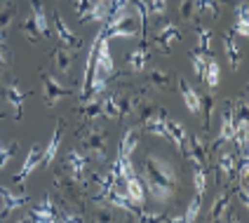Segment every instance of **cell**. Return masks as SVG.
I'll return each mask as SVG.
<instances>
[{"label": "cell", "instance_id": "8992f818", "mask_svg": "<svg viewBox=\"0 0 249 223\" xmlns=\"http://www.w3.org/2000/svg\"><path fill=\"white\" fill-rule=\"evenodd\" d=\"M64 169H66V174H69L71 179H75V181L85 186V174H87V155H83L80 151H71L66 155V160H64Z\"/></svg>", "mask_w": 249, "mask_h": 223}, {"label": "cell", "instance_id": "8fae6325", "mask_svg": "<svg viewBox=\"0 0 249 223\" xmlns=\"http://www.w3.org/2000/svg\"><path fill=\"white\" fill-rule=\"evenodd\" d=\"M5 99H7V103L14 108V120H21V118H24V106H26L28 94L17 83H7L5 85Z\"/></svg>", "mask_w": 249, "mask_h": 223}, {"label": "cell", "instance_id": "7a4b0ae2", "mask_svg": "<svg viewBox=\"0 0 249 223\" xmlns=\"http://www.w3.org/2000/svg\"><path fill=\"white\" fill-rule=\"evenodd\" d=\"M83 146H85V155L87 157H94V160H106V151H108V139H106V132H101L97 127L87 129L83 137Z\"/></svg>", "mask_w": 249, "mask_h": 223}, {"label": "cell", "instance_id": "ab89813d", "mask_svg": "<svg viewBox=\"0 0 249 223\" xmlns=\"http://www.w3.org/2000/svg\"><path fill=\"white\" fill-rule=\"evenodd\" d=\"M146 10L153 17H165L167 14V0H148L146 2Z\"/></svg>", "mask_w": 249, "mask_h": 223}, {"label": "cell", "instance_id": "6da1fadb", "mask_svg": "<svg viewBox=\"0 0 249 223\" xmlns=\"http://www.w3.org/2000/svg\"><path fill=\"white\" fill-rule=\"evenodd\" d=\"M143 174H146V190H151L153 200L167 202L174 195L179 179H177L174 167L167 160L158 157V155H148L146 162H143Z\"/></svg>", "mask_w": 249, "mask_h": 223}, {"label": "cell", "instance_id": "d6986e66", "mask_svg": "<svg viewBox=\"0 0 249 223\" xmlns=\"http://www.w3.org/2000/svg\"><path fill=\"white\" fill-rule=\"evenodd\" d=\"M167 139L174 141V146L179 148V151H186V139H188V132H186V127L177 122V120H169L167 118Z\"/></svg>", "mask_w": 249, "mask_h": 223}, {"label": "cell", "instance_id": "3957f363", "mask_svg": "<svg viewBox=\"0 0 249 223\" xmlns=\"http://www.w3.org/2000/svg\"><path fill=\"white\" fill-rule=\"evenodd\" d=\"M92 70L104 73L106 78L115 73V64H113V54H111V38H106V35H104V28H101V33H99L97 54H94V69Z\"/></svg>", "mask_w": 249, "mask_h": 223}, {"label": "cell", "instance_id": "ee69618b", "mask_svg": "<svg viewBox=\"0 0 249 223\" xmlns=\"http://www.w3.org/2000/svg\"><path fill=\"white\" fill-rule=\"evenodd\" d=\"M235 14H237L235 21H247V2H240V5H237V10H235Z\"/></svg>", "mask_w": 249, "mask_h": 223}, {"label": "cell", "instance_id": "f546056e", "mask_svg": "<svg viewBox=\"0 0 249 223\" xmlns=\"http://www.w3.org/2000/svg\"><path fill=\"white\" fill-rule=\"evenodd\" d=\"M31 10H33L31 17L36 19V24H38V28H40L42 38L50 35V21H47V12H45V7H42L40 0H33V2H31Z\"/></svg>", "mask_w": 249, "mask_h": 223}, {"label": "cell", "instance_id": "f35d334b", "mask_svg": "<svg viewBox=\"0 0 249 223\" xmlns=\"http://www.w3.org/2000/svg\"><path fill=\"white\" fill-rule=\"evenodd\" d=\"M195 33H197V47L202 50V52H209L212 50V31L207 26H202V24H197L195 26Z\"/></svg>", "mask_w": 249, "mask_h": 223}, {"label": "cell", "instance_id": "52a82bcc", "mask_svg": "<svg viewBox=\"0 0 249 223\" xmlns=\"http://www.w3.org/2000/svg\"><path fill=\"white\" fill-rule=\"evenodd\" d=\"M31 219V221H61V214L56 211V205H54V200L52 197H42L38 205H33V209L28 211V216H26V221Z\"/></svg>", "mask_w": 249, "mask_h": 223}, {"label": "cell", "instance_id": "7402d4cb", "mask_svg": "<svg viewBox=\"0 0 249 223\" xmlns=\"http://www.w3.org/2000/svg\"><path fill=\"white\" fill-rule=\"evenodd\" d=\"M143 101V94H124L118 97V106H120V118H129V115H137L139 103Z\"/></svg>", "mask_w": 249, "mask_h": 223}, {"label": "cell", "instance_id": "7dc6e473", "mask_svg": "<svg viewBox=\"0 0 249 223\" xmlns=\"http://www.w3.org/2000/svg\"><path fill=\"white\" fill-rule=\"evenodd\" d=\"M0 42H2V33H0Z\"/></svg>", "mask_w": 249, "mask_h": 223}, {"label": "cell", "instance_id": "ba28073f", "mask_svg": "<svg viewBox=\"0 0 249 223\" xmlns=\"http://www.w3.org/2000/svg\"><path fill=\"white\" fill-rule=\"evenodd\" d=\"M141 127L153 137L167 139V111L165 108H155L146 118H141Z\"/></svg>", "mask_w": 249, "mask_h": 223}, {"label": "cell", "instance_id": "f1b7e54d", "mask_svg": "<svg viewBox=\"0 0 249 223\" xmlns=\"http://www.w3.org/2000/svg\"><path fill=\"white\" fill-rule=\"evenodd\" d=\"M113 174L118 176V181H124L129 176H134V165H132V157H123L118 155V160L113 162Z\"/></svg>", "mask_w": 249, "mask_h": 223}, {"label": "cell", "instance_id": "4316f807", "mask_svg": "<svg viewBox=\"0 0 249 223\" xmlns=\"http://www.w3.org/2000/svg\"><path fill=\"white\" fill-rule=\"evenodd\" d=\"M139 146V134L137 129H127L123 134V141H120V148H118V155H123V157H132V153L137 151Z\"/></svg>", "mask_w": 249, "mask_h": 223}, {"label": "cell", "instance_id": "b9f144b4", "mask_svg": "<svg viewBox=\"0 0 249 223\" xmlns=\"http://www.w3.org/2000/svg\"><path fill=\"white\" fill-rule=\"evenodd\" d=\"M10 64H12V52H10L5 45H0V75H5V73H7Z\"/></svg>", "mask_w": 249, "mask_h": 223}, {"label": "cell", "instance_id": "f6af8a7d", "mask_svg": "<svg viewBox=\"0 0 249 223\" xmlns=\"http://www.w3.org/2000/svg\"><path fill=\"white\" fill-rule=\"evenodd\" d=\"M89 5H92V0H73V7H75V12H78V14L85 12Z\"/></svg>", "mask_w": 249, "mask_h": 223}, {"label": "cell", "instance_id": "ffe728a7", "mask_svg": "<svg viewBox=\"0 0 249 223\" xmlns=\"http://www.w3.org/2000/svg\"><path fill=\"white\" fill-rule=\"evenodd\" d=\"M216 169L221 172V176L226 181H235V155L231 151H223L216 160Z\"/></svg>", "mask_w": 249, "mask_h": 223}, {"label": "cell", "instance_id": "7bdbcfd3", "mask_svg": "<svg viewBox=\"0 0 249 223\" xmlns=\"http://www.w3.org/2000/svg\"><path fill=\"white\" fill-rule=\"evenodd\" d=\"M179 17L181 19H195V7H193V0H181L179 5Z\"/></svg>", "mask_w": 249, "mask_h": 223}, {"label": "cell", "instance_id": "484cf974", "mask_svg": "<svg viewBox=\"0 0 249 223\" xmlns=\"http://www.w3.org/2000/svg\"><path fill=\"white\" fill-rule=\"evenodd\" d=\"M202 80L207 85L209 89H216L219 83H221V66H219V61L216 59H207V69H205V75H202Z\"/></svg>", "mask_w": 249, "mask_h": 223}, {"label": "cell", "instance_id": "836d02e7", "mask_svg": "<svg viewBox=\"0 0 249 223\" xmlns=\"http://www.w3.org/2000/svg\"><path fill=\"white\" fill-rule=\"evenodd\" d=\"M14 14H17L14 2H2V5H0V33H2V31H7V28L12 26Z\"/></svg>", "mask_w": 249, "mask_h": 223}, {"label": "cell", "instance_id": "e575fe53", "mask_svg": "<svg viewBox=\"0 0 249 223\" xmlns=\"http://www.w3.org/2000/svg\"><path fill=\"white\" fill-rule=\"evenodd\" d=\"M21 33H24L31 42H38L42 38L40 28H38V24H36V19H33V17H28V19L21 21Z\"/></svg>", "mask_w": 249, "mask_h": 223}, {"label": "cell", "instance_id": "5bb4252c", "mask_svg": "<svg viewBox=\"0 0 249 223\" xmlns=\"http://www.w3.org/2000/svg\"><path fill=\"white\" fill-rule=\"evenodd\" d=\"M0 205H2V209L10 214V211L21 209L24 205H28V195L26 193H12L10 188L0 186Z\"/></svg>", "mask_w": 249, "mask_h": 223}, {"label": "cell", "instance_id": "83f0119b", "mask_svg": "<svg viewBox=\"0 0 249 223\" xmlns=\"http://www.w3.org/2000/svg\"><path fill=\"white\" fill-rule=\"evenodd\" d=\"M195 7V19L197 17H219L221 7H219V0H193Z\"/></svg>", "mask_w": 249, "mask_h": 223}, {"label": "cell", "instance_id": "cb8c5ba5", "mask_svg": "<svg viewBox=\"0 0 249 223\" xmlns=\"http://www.w3.org/2000/svg\"><path fill=\"white\" fill-rule=\"evenodd\" d=\"M146 83L153 85V87H158V89H169L172 85H174V78H172V73H167L162 69H153L148 70V75H146Z\"/></svg>", "mask_w": 249, "mask_h": 223}, {"label": "cell", "instance_id": "5b68a950", "mask_svg": "<svg viewBox=\"0 0 249 223\" xmlns=\"http://www.w3.org/2000/svg\"><path fill=\"white\" fill-rule=\"evenodd\" d=\"M155 47L160 50V52H165L169 54L172 52V47L181 40V28L174 24V21H167L162 28H158V33H155Z\"/></svg>", "mask_w": 249, "mask_h": 223}, {"label": "cell", "instance_id": "d6a6232c", "mask_svg": "<svg viewBox=\"0 0 249 223\" xmlns=\"http://www.w3.org/2000/svg\"><path fill=\"white\" fill-rule=\"evenodd\" d=\"M207 59H209V52H202L200 47L191 52V66H193V70H195V75H197V78H202V75H205Z\"/></svg>", "mask_w": 249, "mask_h": 223}, {"label": "cell", "instance_id": "7c38bea8", "mask_svg": "<svg viewBox=\"0 0 249 223\" xmlns=\"http://www.w3.org/2000/svg\"><path fill=\"white\" fill-rule=\"evenodd\" d=\"M52 17H54V28H56V35H59L61 45H64L66 50H78V47H83V40H80V38H78V35L66 26V21L61 19V14L54 12Z\"/></svg>", "mask_w": 249, "mask_h": 223}, {"label": "cell", "instance_id": "60d3db41", "mask_svg": "<svg viewBox=\"0 0 249 223\" xmlns=\"http://www.w3.org/2000/svg\"><path fill=\"white\" fill-rule=\"evenodd\" d=\"M129 216L134 219V221H167V216H162L160 211L158 214H148V211H129Z\"/></svg>", "mask_w": 249, "mask_h": 223}, {"label": "cell", "instance_id": "d4e9b609", "mask_svg": "<svg viewBox=\"0 0 249 223\" xmlns=\"http://www.w3.org/2000/svg\"><path fill=\"white\" fill-rule=\"evenodd\" d=\"M52 64H54V69L59 73H69L73 69V54H71V50L56 47L54 52H52Z\"/></svg>", "mask_w": 249, "mask_h": 223}, {"label": "cell", "instance_id": "4fadbf2b", "mask_svg": "<svg viewBox=\"0 0 249 223\" xmlns=\"http://www.w3.org/2000/svg\"><path fill=\"white\" fill-rule=\"evenodd\" d=\"M148 61H151V45L146 40H141L139 47H134L129 56H127V66L134 70V73H141V70L148 66Z\"/></svg>", "mask_w": 249, "mask_h": 223}, {"label": "cell", "instance_id": "e0dca14e", "mask_svg": "<svg viewBox=\"0 0 249 223\" xmlns=\"http://www.w3.org/2000/svg\"><path fill=\"white\" fill-rule=\"evenodd\" d=\"M179 89H181V99H183L186 108L193 113V115H200V92L195 87H191L181 75H179Z\"/></svg>", "mask_w": 249, "mask_h": 223}, {"label": "cell", "instance_id": "74e56055", "mask_svg": "<svg viewBox=\"0 0 249 223\" xmlns=\"http://www.w3.org/2000/svg\"><path fill=\"white\" fill-rule=\"evenodd\" d=\"M193 186L197 190V195H205V190H207V172H205L202 165H195L193 169Z\"/></svg>", "mask_w": 249, "mask_h": 223}, {"label": "cell", "instance_id": "4dcf8cb0", "mask_svg": "<svg viewBox=\"0 0 249 223\" xmlns=\"http://www.w3.org/2000/svg\"><path fill=\"white\" fill-rule=\"evenodd\" d=\"M99 101H101V118H108V120H118L120 118L118 94H108V97L99 99Z\"/></svg>", "mask_w": 249, "mask_h": 223}, {"label": "cell", "instance_id": "ac0fdd59", "mask_svg": "<svg viewBox=\"0 0 249 223\" xmlns=\"http://www.w3.org/2000/svg\"><path fill=\"white\" fill-rule=\"evenodd\" d=\"M61 134H64V122L59 120L54 127V134H52V139L47 143V148L42 151V165H52L56 157V151H59V143H61Z\"/></svg>", "mask_w": 249, "mask_h": 223}, {"label": "cell", "instance_id": "8d00e7d4", "mask_svg": "<svg viewBox=\"0 0 249 223\" xmlns=\"http://www.w3.org/2000/svg\"><path fill=\"white\" fill-rule=\"evenodd\" d=\"M200 209H202V195H195L193 200H191V205H188L186 214H181V221H188V223L197 221V216H200Z\"/></svg>", "mask_w": 249, "mask_h": 223}, {"label": "cell", "instance_id": "2e32d148", "mask_svg": "<svg viewBox=\"0 0 249 223\" xmlns=\"http://www.w3.org/2000/svg\"><path fill=\"white\" fill-rule=\"evenodd\" d=\"M231 202H233V193L231 190H223V193H219V195L214 197V202H212V221H219V219H231V214H228V209H231Z\"/></svg>", "mask_w": 249, "mask_h": 223}, {"label": "cell", "instance_id": "9a60e30c", "mask_svg": "<svg viewBox=\"0 0 249 223\" xmlns=\"http://www.w3.org/2000/svg\"><path fill=\"white\" fill-rule=\"evenodd\" d=\"M124 195L129 197V202L132 205H143L146 202V186L141 183L137 174L134 176H129V179H124Z\"/></svg>", "mask_w": 249, "mask_h": 223}, {"label": "cell", "instance_id": "d590c367", "mask_svg": "<svg viewBox=\"0 0 249 223\" xmlns=\"http://www.w3.org/2000/svg\"><path fill=\"white\" fill-rule=\"evenodd\" d=\"M17 148H19V143H17V141H12V143L0 141V169H5L7 165H10V160L14 157Z\"/></svg>", "mask_w": 249, "mask_h": 223}, {"label": "cell", "instance_id": "30bf717a", "mask_svg": "<svg viewBox=\"0 0 249 223\" xmlns=\"http://www.w3.org/2000/svg\"><path fill=\"white\" fill-rule=\"evenodd\" d=\"M235 139V122H233V106H228L221 115V127H219V137L214 139L212 148H221L226 143H233Z\"/></svg>", "mask_w": 249, "mask_h": 223}, {"label": "cell", "instance_id": "603a6c76", "mask_svg": "<svg viewBox=\"0 0 249 223\" xmlns=\"http://www.w3.org/2000/svg\"><path fill=\"white\" fill-rule=\"evenodd\" d=\"M223 47H226V54H228V64H231V69L237 70L240 69V47H237L235 33H233V31L223 35Z\"/></svg>", "mask_w": 249, "mask_h": 223}, {"label": "cell", "instance_id": "1f68e13d", "mask_svg": "<svg viewBox=\"0 0 249 223\" xmlns=\"http://www.w3.org/2000/svg\"><path fill=\"white\" fill-rule=\"evenodd\" d=\"M214 113V97L212 94H200V115H202V129L207 132Z\"/></svg>", "mask_w": 249, "mask_h": 223}, {"label": "cell", "instance_id": "44dd1931", "mask_svg": "<svg viewBox=\"0 0 249 223\" xmlns=\"http://www.w3.org/2000/svg\"><path fill=\"white\" fill-rule=\"evenodd\" d=\"M78 115L83 118L85 122H92L101 118V101L97 97H89L87 101H80V108H78Z\"/></svg>", "mask_w": 249, "mask_h": 223}, {"label": "cell", "instance_id": "bcb514c9", "mask_svg": "<svg viewBox=\"0 0 249 223\" xmlns=\"http://www.w3.org/2000/svg\"><path fill=\"white\" fill-rule=\"evenodd\" d=\"M5 214H7V211L2 209V205H0V221H2V219H5Z\"/></svg>", "mask_w": 249, "mask_h": 223}, {"label": "cell", "instance_id": "9c48e42d", "mask_svg": "<svg viewBox=\"0 0 249 223\" xmlns=\"http://www.w3.org/2000/svg\"><path fill=\"white\" fill-rule=\"evenodd\" d=\"M42 165V151L40 146H31L28 148V155L26 160H24V165H21V169H19V174L14 176V183L19 186V188H24V183H26V179L36 172V169Z\"/></svg>", "mask_w": 249, "mask_h": 223}, {"label": "cell", "instance_id": "277c9868", "mask_svg": "<svg viewBox=\"0 0 249 223\" xmlns=\"http://www.w3.org/2000/svg\"><path fill=\"white\" fill-rule=\"evenodd\" d=\"M40 78H42V101H45L47 106H56L64 97H71V94H73V89L64 87L54 75H50V73L42 70Z\"/></svg>", "mask_w": 249, "mask_h": 223}]
</instances>
